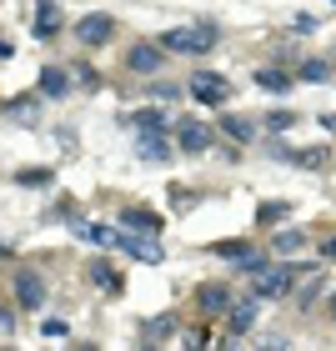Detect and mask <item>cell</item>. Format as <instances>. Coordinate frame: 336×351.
<instances>
[{"instance_id": "cell-13", "label": "cell", "mask_w": 336, "mask_h": 351, "mask_svg": "<svg viewBox=\"0 0 336 351\" xmlns=\"http://www.w3.org/2000/svg\"><path fill=\"white\" fill-rule=\"evenodd\" d=\"M125 125H136V131H166V110H156V106H146V110H136V116H125Z\"/></svg>"}, {"instance_id": "cell-23", "label": "cell", "mask_w": 336, "mask_h": 351, "mask_svg": "<svg viewBox=\"0 0 336 351\" xmlns=\"http://www.w3.org/2000/svg\"><path fill=\"white\" fill-rule=\"evenodd\" d=\"M286 161H296V166H322V161H326V151H322V146H311V151H296V156H286Z\"/></svg>"}, {"instance_id": "cell-21", "label": "cell", "mask_w": 336, "mask_h": 351, "mask_svg": "<svg viewBox=\"0 0 336 351\" xmlns=\"http://www.w3.org/2000/svg\"><path fill=\"white\" fill-rule=\"evenodd\" d=\"M91 281L101 286V291H121V281H116V271H110V266H91Z\"/></svg>"}, {"instance_id": "cell-12", "label": "cell", "mask_w": 336, "mask_h": 351, "mask_svg": "<svg viewBox=\"0 0 336 351\" xmlns=\"http://www.w3.org/2000/svg\"><path fill=\"white\" fill-rule=\"evenodd\" d=\"M36 90H40V95H66V90H71V71H56V66H45Z\"/></svg>"}, {"instance_id": "cell-10", "label": "cell", "mask_w": 336, "mask_h": 351, "mask_svg": "<svg viewBox=\"0 0 336 351\" xmlns=\"http://www.w3.org/2000/svg\"><path fill=\"white\" fill-rule=\"evenodd\" d=\"M36 36H40V40L60 36V10L51 5V0H40V5H36Z\"/></svg>"}, {"instance_id": "cell-11", "label": "cell", "mask_w": 336, "mask_h": 351, "mask_svg": "<svg viewBox=\"0 0 336 351\" xmlns=\"http://www.w3.org/2000/svg\"><path fill=\"white\" fill-rule=\"evenodd\" d=\"M221 131H226L236 146H251L256 141V121H241V116H221Z\"/></svg>"}, {"instance_id": "cell-22", "label": "cell", "mask_w": 336, "mask_h": 351, "mask_svg": "<svg viewBox=\"0 0 336 351\" xmlns=\"http://www.w3.org/2000/svg\"><path fill=\"white\" fill-rule=\"evenodd\" d=\"M30 110H36V95H21V101H5V116H21V121H30Z\"/></svg>"}, {"instance_id": "cell-26", "label": "cell", "mask_w": 336, "mask_h": 351, "mask_svg": "<svg viewBox=\"0 0 336 351\" xmlns=\"http://www.w3.org/2000/svg\"><path fill=\"white\" fill-rule=\"evenodd\" d=\"M10 326H15V316H10L5 306H0V331H10Z\"/></svg>"}, {"instance_id": "cell-17", "label": "cell", "mask_w": 336, "mask_h": 351, "mask_svg": "<svg viewBox=\"0 0 336 351\" xmlns=\"http://www.w3.org/2000/svg\"><path fill=\"white\" fill-rule=\"evenodd\" d=\"M75 236H81V241H91V246H110V241H116V231H110V226H86V221L75 226Z\"/></svg>"}, {"instance_id": "cell-2", "label": "cell", "mask_w": 336, "mask_h": 351, "mask_svg": "<svg viewBox=\"0 0 336 351\" xmlns=\"http://www.w3.org/2000/svg\"><path fill=\"white\" fill-rule=\"evenodd\" d=\"M191 95H196L201 106H226L231 101V81L216 75V71H196L191 75Z\"/></svg>"}, {"instance_id": "cell-7", "label": "cell", "mask_w": 336, "mask_h": 351, "mask_svg": "<svg viewBox=\"0 0 336 351\" xmlns=\"http://www.w3.org/2000/svg\"><path fill=\"white\" fill-rule=\"evenodd\" d=\"M45 301V281L36 276V271H15V306L21 311H40Z\"/></svg>"}, {"instance_id": "cell-28", "label": "cell", "mask_w": 336, "mask_h": 351, "mask_svg": "<svg viewBox=\"0 0 336 351\" xmlns=\"http://www.w3.org/2000/svg\"><path fill=\"white\" fill-rule=\"evenodd\" d=\"M5 56H10V45H5V40H0V60H5Z\"/></svg>"}, {"instance_id": "cell-5", "label": "cell", "mask_w": 336, "mask_h": 351, "mask_svg": "<svg viewBox=\"0 0 336 351\" xmlns=\"http://www.w3.org/2000/svg\"><path fill=\"white\" fill-rule=\"evenodd\" d=\"M166 66V45H151V40H141L125 51V71H136V75H156Z\"/></svg>"}, {"instance_id": "cell-8", "label": "cell", "mask_w": 336, "mask_h": 351, "mask_svg": "<svg viewBox=\"0 0 336 351\" xmlns=\"http://www.w3.org/2000/svg\"><path fill=\"white\" fill-rule=\"evenodd\" d=\"M226 316H231V341H236V337H246V331L256 326V316H261V296L236 301V306H226Z\"/></svg>"}, {"instance_id": "cell-15", "label": "cell", "mask_w": 336, "mask_h": 351, "mask_svg": "<svg viewBox=\"0 0 336 351\" xmlns=\"http://www.w3.org/2000/svg\"><path fill=\"white\" fill-rule=\"evenodd\" d=\"M196 301H201V311H211V316H221V311L231 306L226 286H201V291H196Z\"/></svg>"}, {"instance_id": "cell-19", "label": "cell", "mask_w": 336, "mask_h": 351, "mask_svg": "<svg viewBox=\"0 0 336 351\" xmlns=\"http://www.w3.org/2000/svg\"><path fill=\"white\" fill-rule=\"evenodd\" d=\"M256 86H266V90H291V75H286V71H261V75H256Z\"/></svg>"}, {"instance_id": "cell-24", "label": "cell", "mask_w": 336, "mask_h": 351, "mask_svg": "<svg viewBox=\"0 0 336 351\" xmlns=\"http://www.w3.org/2000/svg\"><path fill=\"white\" fill-rule=\"evenodd\" d=\"M266 125H271V131H286V125H296V116H291V110H271Z\"/></svg>"}, {"instance_id": "cell-1", "label": "cell", "mask_w": 336, "mask_h": 351, "mask_svg": "<svg viewBox=\"0 0 336 351\" xmlns=\"http://www.w3.org/2000/svg\"><path fill=\"white\" fill-rule=\"evenodd\" d=\"M166 51H181V56H206L216 45V25H181V30H166L161 36Z\"/></svg>"}, {"instance_id": "cell-9", "label": "cell", "mask_w": 336, "mask_h": 351, "mask_svg": "<svg viewBox=\"0 0 336 351\" xmlns=\"http://www.w3.org/2000/svg\"><path fill=\"white\" fill-rule=\"evenodd\" d=\"M136 151H141V161H166L171 156V141L161 131H141L136 136Z\"/></svg>"}, {"instance_id": "cell-6", "label": "cell", "mask_w": 336, "mask_h": 351, "mask_svg": "<svg viewBox=\"0 0 336 351\" xmlns=\"http://www.w3.org/2000/svg\"><path fill=\"white\" fill-rule=\"evenodd\" d=\"M110 36H116V21H110L106 10L81 15V21H75V40H81V45H106Z\"/></svg>"}, {"instance_id": "cell-4", "label": "cell", "mask_w": 336, "mask_h": 351, "mask_svg": "<svg viewBox=\"0 0 336 351\" xmlns=\"http://www.w3.org/2000/svg\"><path fill=\"white\" fill-rule=\"evenodd\" d=\"M176 146H181L186 156H201L206 146H211V125H206V121H196V116L176 121Z\"/></svg>"}, {"instance_id": "cell-14", "label": "cell", "mask_w": 336, "mask_h": 351, "mask_svg": "<svg viewBox=\"0 0 336 351\" xmlns=\"http://www.w3.org/2000/svg\"><path fill=\"white\" fill-rule=\"evenodd\" d=\"M121 251H125V256H136V261H161V246L141 241V236H121Z\"/></svg>"}, {"instance_id": "cell-20", "label": "cell", "mask_w": 336, "mask_h": 351, "mask_svg": "<svg viewBox=\"0 0 336 351\" xmlns=\"http://www.w3.org/2000/svg\"><path fill=\"white\" fill-rule=\"evenodd\" d=\"M301 246H307V236H301V231H276V251H281V256H296Z\"/></svg>"}, {"instance_id": "cell-16", "label": "cell", "mask_w": 336, "mask_h": 351, "mask_svg": "<svg viewBox=\"0 0 336 351\" xmlns=\"http://www.w3.org/2000/svg\"><path fill=\"white\" fill-rule=\"evenodd\" d=\"M125 231L156 236V231H161V216H151V211H125Z\"/></svg>"}, {"instance_id": "cell-25", "label": "cell", "mask_w": 336, "mask_h": 351, "mask_svg": "<svg viewBox=\"0 0 336 351\" xmlns=\"http://www.w3.org/2000/svg\"><path fill=\"white\" fill-rule=\"evenodd\" d=\"M241 251H246V241H226V246H216V256H231V261H236Z\"/></svg>"}, {"instance_id": "cell-18", "label": "cell", "mask_w": 336, "mask_h": 351, "mask_svg": "<svg viewBox=\"0 0 336 351\" xmlns=\"http://www.w3.org/2000/svg\"><path fill=\"white\" fill-rule=\"evenodd\" d=\"M301 81H311V86L331 81V60H307V66H301Z\"/></svg>"}, {"instance_id": "cell-27", "label": "cell", "mask_w": 336, "mask_h": 351, "mask_svg": "<svg viewBox=\"0 0 336 351\" xmlns=\"http://www.w3.org/2000/svg\"><path fill=\"white\" fill-rule=\"evenodd\" d=\"M322 125H326V131H331V136H336V116H322Z\"/></svg>"}, {"instance_id": "cell-3", "label": "cell", "mask_w": 336, "mask_h": 351, "mask_svg": "<svg viewBox=\"0 0 336 351\" xmlns=\"http://www.w3.org/2000/svg\"><path fill=\"white\" fill-rule=\"evenodd\" d=\"M251 286H256V296H286L291 291V281L301 276V271H286V266H261V271H251Z\"/></svg>"}]
</instances>
